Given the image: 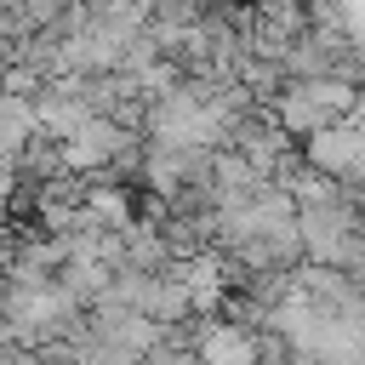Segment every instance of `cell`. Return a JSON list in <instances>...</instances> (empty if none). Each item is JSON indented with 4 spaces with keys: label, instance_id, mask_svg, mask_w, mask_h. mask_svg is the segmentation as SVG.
<instances>
[{
    "label": "cell",
    "instance_id": "cell-1",
    "mask_svg": "<svg viewBox=\"0 0 365 365\" xmlns=\"http://www.w3.org/2000/svg\"><path fill=\"white\" fill-rule=\"evenodd\" d=\"M308 160L319 165V177H331V182H354V177H365V131H342V125H331V131L308 137Z\"/></svg>",
    "mask_w": 365,
    "mask_h": 365
}]
</instances>
